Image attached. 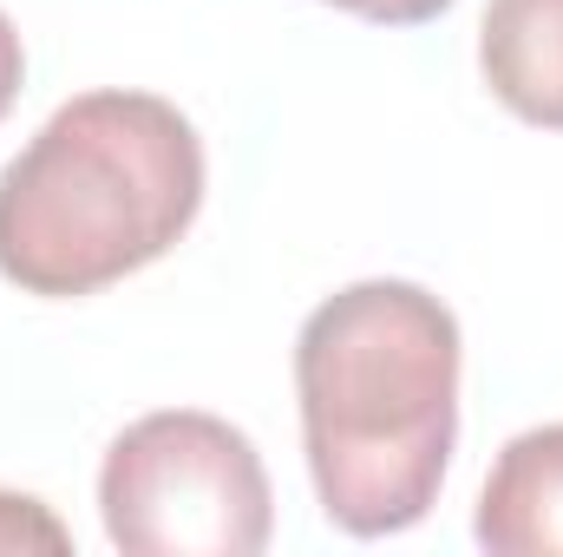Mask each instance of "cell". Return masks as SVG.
Listing matches in <instances>:
<instances>
[{
	"instance_id": "6da1fadb",
	"label": "cell",
	"mask_w": 563,
	"mask_h": 557,
	"mask_svg": "<svg viewBox=\"0 0 563 557\" xmlns=\"http://www.w3.org/2000/svg\"><path fill=\"white\" fill-rule=\"evenodd\" d=\"M301 446L328 525L394 538L439 505L459 439V321L420 282H354L295 341Z\"/></svg>"
},
{
	"instance_id": "7a4b0ae2",
	"label": "cell",
	"mask_w": 563,
	"mask_h": 557,
	"mask_svg": "<svg viewBox=\"0 0 563 557\" xmlns=\"http://www.w3.org/2000/svg\"><path fill=\"white\" fill-rule=\"evenodd\" d=\"M203 210V139L157 92H79L0 171V276L73 302L157 263Z\"/></svg>"
},
{
	"instance_id": "3957f363",
	"label": "cell",
	"mask_w": 563,
	"mask_h": 557,
	"mask_svg": "<svg viewBox=\"0 0 563 557\" xmlns=\"http://www.w3.org/2000/svg\"><path fill=\"white\" fill-rule=\"evenodd\" d=\"M99 518L125 557H256L276 499L243 426L170 407L132 419L106 446Z\"/></svg>"
},
{
	"instance_id": "277c9868",
	"label": "cell",
	"mask_w": 563,
	"mask_h": 557,
	"mask_svg": "<svg viewBox=\"0 0 563 557\" xmlns=\"http://www.w3.org/2000/svg\"><path fill=\"white\" fill-rule=\"evenodd\" d=\"M472 532L492 557H563V419L518 433L498 452Z\"/></svg>"
},
{
	"instance_id": "5b68a950",
	"label": "cell",
	"mask_w": 563,
	"mask_h": 557,
	"mask_svg": "<svg viewBox=\"0 0 563 557\" xmlns=\"http://www.w3.org/2000/svg\"><path fill=\"white\" fill-rule=\"evenodd\" d=\"M478 66L505 112L563 132V0H492L478 20Z\"/></svg>"
},
{
	"instance_id": "8992f818",
	"label": "cell",
	"mask_w": 563,
	"mask_h": 557,
	"mask_svg": "<svg viewBox=\"0 0 563 557\" xmlns=\"http://www.w3.org/2000/svg\"><path fill=\"white\" fill-rule=\"evenodd\" d=\"M73 532L26 492H0V551H66Z\"/></svg>"
},
{
	"instance_id": "52a82bcc",
	"label": "cell",
	"mask_w": 563,
	"mask_h": 557,
	"mask_svg": "<svg viewBox=\"0 0 563 557\" xmlns=\"http://www.w3.org/2000/svg\"><path fill=\"white\" fill-rule=\"evenodd\" d=\"M328 7L361 13V20H374V26H420V20H439L452 0H328Z\"/></svg>"
},
{
	"instance_id": "ba28073f",
	"label": "cell",
	"mask_w": 563,
	"mask_h": 557,
	"mask_svg": "<svg viewBox=\"0 0 563 557\" xmlns=\"http://www.w3.org/2000/svg\"><path fill=\"white\" fill-rule=\"evenodd\" d=\"M20 79H26V46H20L13 20L0 13V119H7V106L20 99Z\"/></svg>"
}]
</instances>
